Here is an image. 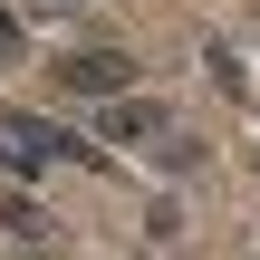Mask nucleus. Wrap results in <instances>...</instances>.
<instances>
[{
	"label": "nucleus",
	"instance_id": "nucleus-1",
	"mask_svg": "<svg viewBox=\"0 0 260 260\" xmlns=\"http://www.w3.org/2000/svg\"><path fill=\"white\" fill-rule=\"evenodd\" d=\"M0 164L29 183V174H48V164H96V145L58 135V125H39V116H0Z\"/></svg>",
	"mask_w": 260,
	"mask_h": 260
},
{
	"label": "nucleus",
	"instance_id": "nucleus-2",
	"mask_svg": "<svg viewBox=\"0 0 260 260\" xmlns=\"http://www.w3.org/2000/svg\"><path fill=\"white\" fill-rule=\"evenodd\" d=\"M116 87H135L125 48H68L58 58V96H116Z\"/></svg>",
	"mask_w": 260,
	"mask_h": 260
},
{
	"label": "nucleus",
	"instance_id": "nucleus-3",
	"mask_svg": "<svg viewBox=\"0 0 260 260\" xmlns=\"http://www.w3.org/2000/svg\"><path fill=\"white\" fill-rule=\"evenodd\" d=\"M96 135H116V145H145V135H164V106H154V96H135V87H116V96L96 106Z\"/></svg>",
	"mask_w": 260,
	"mask_h": 260
},
{
	"label": "nucleus",
	"instance_id": "nucleus-4",
	"mask_svg": "<svg viewBox=\"0 0 260 260\" xmlns=\"http://www.w3.org/2000/svg\"><path fill=\"white\" fill-rule=\"evenodd\" d=\"M0 222H10V232H48V212H39V203H19V193H0Z\"/></svg>",
	"mask_w": 260,
	"mask_h": 260
},
{
	"label": "nucleus",
	"instance_id": "nucleus-5",
	"mask_svg": "<svg viewBox=\"0 0 260 260\" xmlns=\"http://www.w3.org/2000/svg\"><path fill=\"white\" fill-rule=\"evenodd\" d=\"M10 58H19V10L0 0V68H10Z\"/></svg>",
	"mask_w": 260,
	"mask_h": 260
}]
</instances>
